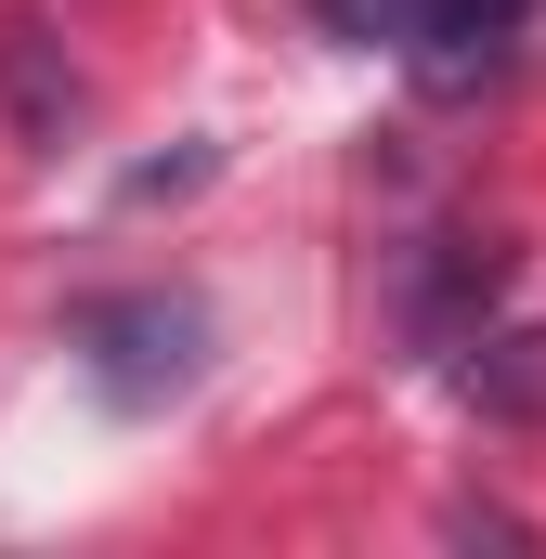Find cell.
I'll use <instances>...</instances> for the list:
<instances>
[{
  "mask_svg": "<svg viewBox=\"0 0 546 559\" xmlns=\"http://www.w3.org/2000/svg\"><path fill=\"white\" fill-rule=\"evenodd\" d=\"M468 404H495V417H546V325H521V338H482Z\"/></svg>",
  "mask_w": 546,
  "mask_h": 559,
  "instance_id": "3",
  "label": "cell"
},
{
  "mask_svg": "<svg viewBox=\"0 0 546 559\" xmlns=\"http://www.w3.org/2000/svg\"><path fill=\"white\" fill-rule=\"evenodd\" d=\"M79 352H92V391L143 417V404H169V391L209 365V312L169 299V286H143V299H105V312L79 325Z\"/></svg>",
  "mask_w": 546,
  "mask_h": 559,
  "instance_id": "1",
  "label": "cell"
},
{
  "mask_svg": "<svg viewBox=\"0 0 546 559\" xmlns=\"http://www.w3.org/2000/svg\"><path fill=\"white\" fill-rule=\"evenodd\" d=\"M416 13L429 0H325V26H352V39H416Z\"/></svg>",
  "mask_w": 546,
  "mask_h": 559,
  "instance_id": "4",
  "label": "cell"
},
{
  "mask_svg": "<svg viewBox=\"0 0 546 559\" xmlns=\"http://www.w3.org/2000/svg\"><path fill=\"white\" fill-rule=\"evenodd\" d=\"M0 105H13L26 143H66V131H79V66H66L52 26H0Z\"/></svg>",
  "mask_w": 546,
  "mask_h": 559,
  "instance_id": "2",
  "label": "cell"
}]
</instances>
